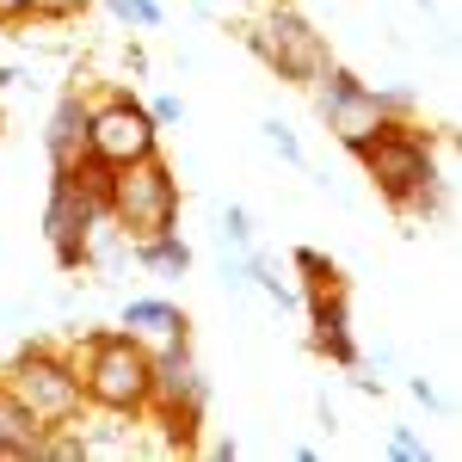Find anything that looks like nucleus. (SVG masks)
<instances>
[{
  "instance_id": "7ed1b4c3",
  "label": "nucleus",
  "mask_w": 462,
  "mask_h": 462,
  "mask_svg": "<svg viewBox=\"0 0 462 462\" xmlns=\"http://www.w3.org/2000/svg\"><path fill=\"white\" fill-rule=\"evenodd\" d=\"M74 370H80V389H87V407L99 413H117V420H143L148 394H154V352H148L136 333H87Z\"/></svg>"
},
{
  "instance_id": "5701e85b",
  "label": "nucleus",
  "mask_w": 462,
  "mask_h": 462,
  "mask_svg": "<svg viewBox=\"0 0 462 462\" xmlns=\"http://www.w3.org/2000/svg\"><path fill=\"white\" fill-rule=\"evenodd\" d=\"M420 6H426V0H420Z\"/></svg>"
},
{
  "instance_id": "f03ea898",
  "label": "nucleus",
  "mask_w": 462,
  "mask_h": 462,
  "mask_svg": "<svg viewBox=\"0 0 462 462\" xmlns=\"http://www.w3.org/2000/svg\"><path fill=\"white\" fill-rule=\"evenodd\" d=\"M99 222H111V167L80 148L74 161L50 173V198H43V241L56 247L62 272L87 265V241Z\"/></svg>"
},
{
  "instance_id": "2eb2a0df",
  "label": "nucleus",
  "mask_w": 462,
  "mask_h": 462,
  "mask_svg": "<svg viewBox=\"0 0 462 462\" xmlns=\"http://www.w3.org/2000/svg\"><path fill=\"white\" fill-rule=\"evenodd\" d=\"M383 450H389V462H431L426 438H420V431H407V426H394V431H389V444H383Z\"/></svg>"
},
{
  "instance_id": "20e7f679",
  "label": "nucleus",
  "mask_w": 462,
  "mask_h": 462,
  "mask_svg": "<svg viewBox=\"0 0 462 462\" xmlns=\"http://www.w3.org/2000/svg\"><path fill=\"white\" fill-rule=\"evenodd\" d=\"M210 413V376L191 352V339H167L154 346V394H148L143 420H161L173 450H198V431Z\"/></svg>"
},
{
  "instance_id": "423d86ee",
  "label": "nucleus",
  "mask_w": 462,
  "mask_h": 462,
  "mask_svg": "<svg viewBox=\"0 0 462 462\" xmlns=\"http://www.w3.org/2000/svg\"><path fill=\"white\" fill-rule=\"evenodd\" d=\"M290 265L302 272V290H296V296H302V309H309V339H315V352L327 357V364H339V370H357L352 284H346V272L320 247H296Z\"/></svg>"
},
{
  "instance_id": "f257e3e1",
  "label": "nucleus",
  "mask_w": 462,
  "mask_h": 462,
  "mask_svg": "<svg viewBox=\"0 0 462 462\" xmlns=\"http://www.w3.org/2000/svg\"><path fill=\"white\" fill-rule=\"evenodd\" d=\"M352 154L401 216H420V222L438 216L444 179H438V143H431V130H420L413 117H383L364 143H352Z\"/></svg>"
},
{
  "instance_id": "6ab92c4d",
  "label": "nucleus",
  "mask_w": 462,
  "mask_h": 462,
  "mask_svg": "<svg viewBox=\"0 0 462 462\" xmlns=\"http://www.w3.org/2000/svg\"><path fill=\"white\" fill-rule=\"evenodd\" d=\"M148 117H154L161 130H173V124H185V106H179V93H161V99L148 106Z\"/></svg>"
},
{
  "instance_id": "a211bd4d",
  "label": "nucleus",
  "mask_w": 462,
  "mask_h": 462,
  "mask_svg": "<svg viewBox=\"0 0 462 462\" xmlns=\"http://www.w3.org/2000/svg\"><path fill=\"white\" fill-rule=\"evenodd\" d=\"M93 0H32V19H80Z\"/></svg>"
},
{
  "instance_id": "39448f33",
  "label": "nucleus",
  "mask_w": 462,
  "mask_h": 462,
  "mask_svg": "<svg viewBox=\"0 0 462 462\" xmlns=\"http://www.w3.org/2000/svg\"><path fill=\"white\" fill-rule=\"evenodd\" d=\"M0 389L13 394V401H25V413H32L43 431L80 426V413H87L80 370H74V357L56 352V346H25V352L0 370Z\"/></svg>"
},
{
  "instance_id": "4be33fe9",
  "label": "nucleus",
  "mask_w": 462,
  "mask_h": 462,
  "mask_svg": "<svg viewBox=\"0 0 462 462\" xmlns=\"http://www.w3.org/2000/svg\"><path fill=\"white\" fill-rule=\"evenodd\" d=\"M210 457L216 462H235V457H241V444H235V438H222V444H210Z\"/></svg>"
},
{
  "instance_id": "ddd939ff",
  "label": "nucleus",
  "mask_w": 462,
  "mask_h": 462,
  "mask_svg": "<svg viewBox=\"0 0 462 462\" xmlns=\"http://www.w3.org/2000/svg\"><path fill=\"white\" fill-rule=\"evenodd\" d=\"M130 253H136V265H148L154 278H185V272H191V247H185L179 228L143 235V241H130Z\"/></svg>"
},
{
  "instance_id": "aec40b11",
  "label": "nucleus",
  "mask_w": 462,
  "mask_h": 462,
  "mask_svg": "<svg viewBox=\"0 0 462 462\" xmlns=\"http://www.w3.org/2000/svg\"><path fill=\"white\" fill-rule=\"evenodd\" d=\"M19 19H32V0H0V25H19Z\"/></svg>"
},
{
  "instance_id": "6e6552de",
  "label": "nucleus",
  "mask_w": 462,
  "mask_h": 462,
  "mask_svg": "<svg viewBox=\"0 0 462 462\" xmlns=\"http://www.w3.org/2000/svg\"><path fill=\"white\" fill-rule=\"evenodd\" d=\"M111 222H117L124 241L179 228V173L161 154H143L130 167H111Z\"/></svg>"
},
{
  "instance_id": "4468645a",
  "label": "nucleus",
  "mask_w": 462,
  "mask_h": 462,
  "mask_svg": "<svg viewBox=\"0 0 462 462\" xmlns=\"http://www.w3.org/2000/svg\"><path fill=\"white\" fill-rule=\"evenodd\" d=\"M106 6L124 19V25H136V32H154V25L167 19V13H161V0H106Z\"/></svg>"
},
{
  "instance_id": "f3484780",
  "label": "nucleus",
  "mask_w": 462,
  "mask_h": 462,
  "mask_svg": "<svg viewBox=\"0 0 462 462\" xmlns=\"http://www.w3.org/2000/svg\"><path fill=\"white\" fill-rule=\"evenodd\" d=\"M265 143L278 148L284 161H296V167H302V143H296V130H290V124H278V117H272V124H265Z\"/></svg>"
},
{
  "instance_id": "f8f14e48",
  "label": "nucleus",
  "mask_w": 462,
  "mask_h": 462,
  "mask_svg": "<svg viewBox=\"0 0 462 462\" xmlns=\"http://www.w3.org/2000/svg\"><path fill=\"white\" fill-rule=\"evenodd\" d=\"M185 309L167 302V296H136V302H124V333H136L148 352L154 346H167V339H185Z\"/></svg>"
},
{
  "instance_id": "9b49d317",
  "label": "nucleus",
  "mask_w": 462,
  "mask_h": 462,
  "mask_svg": "<svg viewBox=\"0 0 462 462\" xmlns=\"http://www.w3.org/2000/svg\"><path fill=\"white\" fill-rule=\"evenodd\" d=\"M87 111H93V99H87L80 87H69V93L56 99L50 124H43V148H50V167H62V161H74V154L87 148Z\"/></svg>"
},
{
  "instance_id": "0eeeda50",
  "label": "nucleus",
  "mask_w": 462,
  "mask_h": 462,
  "mask_svg": "<svg viewBox=\"0 0 462 462\" xmlns=\"http://www.w3.org/2000/svg\"><path fill=\"white\" fill-rule=\"evenodd\" d=\"M315 111H320V124L352 148V143H364L383 117H413V93H401V87H370V80H357L352 69L327 62V69L315 74Z\"/></svg>"
},
{
  "instance_id": "412c9836",
  "label": "nucleus",
  "mask_w": 462,
  "mask_h": 462,
  "mask_svg": "<svg viewBox=\"0 0 462 462\" xmlns=\"http://www.w3.org/2000/svg\"><path fill=\"white\" fill-rule=\"evenodd\" d=\"M407 394H413V401H426V407H438V389H431L426 376H413V383H407Z\"/></svg>"
},
{
  "instance_id": "dca6fc26",
  "label": "nucleus",
  "mask_w": 462,
  "mask_h": 462,
  "mask_svg": "<svg viewBox=\"0 0 462 462\" xmlns=\"http://www.w3.org/2000/svg\"><path fill=\"white\" fill-rule=\"evenodd\" d=\"M222 247H253V216L241 204H222Z\"/></svg>"
},
{
  "instance_id": "1a4fd4ad",
  "label": "nucleus",
  "mask_w": 462,
  "mask_h": 462,
  "mask_svg": "<svg viewBox=\"0 0 462 462\" xmlns=\"http://www.w3.org/2000/svg\"><path fill=\"white\" fill-rule=\"evenodd\" d=\"M247 50L278 74V80H290V87H315V74L333 62L327 37H320L296 6H284V0H272V6L247 25Z\"/></svg>"
},
{
  "instance_id": "9d476101",
  "label": "nucleus",
  "mask_w": 462,
  "mask_h": 462,
  "mask_svg": "<svg viewBox=\"0 0 462 462\" xmlns=\"http://www.w3.org/2000/svg\"><path fill=\"white\" fill-rule=\"evenodd\" d=\"M87 154L106 161V167H130L143 154H161V124L148 117L143 99L130 93H111L87 111Z\"/></svg>"
}]
</instances>
